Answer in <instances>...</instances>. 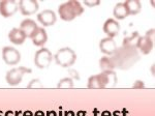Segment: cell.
Wrapping results in <instances>:
<instances>
[{"instance_id":"1","label":"cell","mask_w":155,"mask_h":116,"mask_svg":"<svg viewBox=\"0 0 155 116\" xmlns=\"http://www.w3.org/2000/svg\"><path fill=\"white\" fill-rule=\"evenodd\" d=\"M115 67L121 70H127L132 67L140 59V55L137 49L122 46L120 49H117L111 58Z\"/></svg>"},{"instance_id":"24","label":"cell","mask_w":155,"mask_h":116,"mask_svg":"<svg viewBox=\"0 0 155 116\" xmlns=\"http://www.w3.org/2000/svg\"><path fill=\"white\" fill-rule=\"evenodd\" d=\"M42 87V83L39 79H33L29 82V84L27 85L28 89H32V88H41Z\"/></svg>"},{"instance_id":"27","label":"cell","mask_w":155,"mask_h":116,"mask_svg":"<svg viewBox=\"0 0 155 116\" xmlns=\"http://www.w3.org/2000/svg\"><path fill=\"white\" fill-rule=\"evenodd\" d=\"M84 4L89 7H93V6H96V5H98V4H101V1H98V0H93V1L86 0V1H84Z\"/></svg>"},{"instance_id":"20","label":"cell","mask_w":155,"mask_h":116,"mask_svg":"<svg viewBox=\"0 0 155 116\" xmlns=\"http://www.w3.org/2000/svg\"><path fill=\"white\" fill-rule=\"evenodd\" d=\"M87 87L89 89H102V88H104L99 75L91 76L88 79V82H87Z\"/></svg>"},{"instance_id":"10","label":"cell","mask_w":155,"mask_h":116,"mask_svg":"<svg viewBox=\"0 0 155 116\" xmlns=\"http://www.w3.org/2000/svg\"><path fill=\"white\" fill-rule=\"evenodd\" d=\"M99 49H101V53H104L106 56H109V55H113L116 52L117 45L115 43L114 39L104 37L99 43Z\"/></svg>"},{"instance_id":"4","label":"cell","mask_w":155,"mask_h":116,"mask_svg":"<svg viewBox=\"0 0 155 116\" xmlns=\"http://www.w3.org/2000/svg\"><path fill=\"white\" fill-rule=\"evenodd\" d=\"M52 60H53V55L51 51L47 48H41L35 53L34 56V63L38 69H47L50 67Z\"/></svg>"},{"instance_id":"5","label":"cell","mask_w":155,"mask_h":116,"mask_svg":"<svg viewBox=\"0 0 155 116\" xmlns=\"http://www.w3.org/2000/svg\"><path fill=\"white\" fill-rule=\"evenodd\" d=\"M2 58L6 64L15 65L19 63L21 60V54L17 49L7 46L2 49Z\"/></svg>"},{"instance_id":"21","label":"cell","mask_w":155,"mask_h":116,"mask_svg":"<svg viewBox=\"0 0 155 116\" xmlns=\"http://www.w3.org/2000/svg\"><path fill=\"white\" fill-rule=\"evenodd\" d=\"M99 67H101L102 72H107V70H114V69H115L112 59L107 56H104L101 58V61H99Z\"/></svg>"},{"instance_id":"6","label":"cell","mask_w":155,"mask_h":116,"mask_svg":"<svg viewBox=\"0 0 155 116\" xmlns=\"http://www.w3.org/2000/svg\"><path fill=\"white\" fill-rule=\"evenodd\" d=\"M19 11L24 16H30L38 11V3L35 0H21L19 2Z\"/></svg>"},{"instance_id":"12","label":"cell","mask_w":155,"mask_h":116,"mask_svg":"<svg viewBox=\"0 0 155 116\" xmlns=\"http://www.w3.org/2000/svg\"><path fill=\"white\" fill-rule=\"evenodd\" d=\"M58 14H59V17L61 18V20L66 21V22L72 21V20H74L77 18L68 2H65V3L61 4V5L59 6Z\"/></svg>"},{"instance_id":"2","label":"cell","mask_w":155,"mask_h":116,"mask_svg":"<svg viewBox=\"0 0 155 116\" xmlns=\"http://www.w3.org/2000/svg\"><path fill=\"white\" fill-rule=\"evenodd\" d=\"M55 62L61 67H71L77 60V54L71 48H61L54 56Z\"/></svg>"},{"instance_id":"11","label":"cell","mask_w":155,"mask_h":116,"mask_svg":"<svg viewBox=\"0 0 155 116\" xmlns=\"http://www.w3.org/2000/svg\"><path fill=\"white\" fill-rule=\"evenodd\" d=\"M101 80L104 84V87H115L117 85L118 79H117V75L114 70H107V72H102L99 74Z\"/></svg>"},{"instance_id":"26","label":"cell","mask_w":155,"mask_h":116,"mask_svg":"<svg viewBox=\"0 0 155 116\" xmlns=\"http://www.w3.org/2000/svg\"><path fill=\"white\" fill-rule=\"evenodd\" d=\"M154 32H155L154 29H150L149 31H147L146 34L144 35L145 37H147V39H148L150 42L153 43V44H154Z\"/></svg>"},{"instance_id":"17","label":"cell","mask_w":155,"mask_h":116,"mask_svg":"<svg viewBox=\"0 0 155 116\" xmlns=\"http://www.w3.org/2000/svg\"><path fill=\"white\" fill-rule=\"evenodd\" d=\"M128 15H137L142 11V4L139 0H127L124 2Z\"/></svg>"},{"instance_id":"25","label":"cell","mask_w":155,"mask_h":116,"mask_svg":"<svg viewBox=\"0 0 155 116\" xmlns=\"http://www.w3.org/2000/svg\"><path fill=\"white\" fill-rule=\"evenodd\" d=\"M68 75L71 76V79H72V80H80V76H79V74H78V72L76 70H72V69H69L68 70Z\"/></svg>"},{"instance_id":"13","label":"cell","mask_w":155,"mask_h":116,"mask_svg":"<svg viewBox=\"0 0 155 116\" xmlns=\"http://www.w3.org/2000/svg\"><path fill=\"white\" fill-rule=\"evenodd\" d=\"M37 28H38L37 24L31 19L23 20V21L21 22V25H20V29L24 32V34L26 35V37H31L34 32L36 31Z\"/></svg>"},{"instance_id":"29","label":"cell","mask_w":155,"mask_h":116,"mask_svg":"<svg viewBox=\"0 0 155 116\" xmlns=\"http://www.w3.org/2000/svg\"><path fill=\"white\" fill-rule=\"evenodd\" d=\"M5 116H14V112L12 111H7L5 113Z\"/></svg>"},{"instance_id":"22","label":"cell","mask_w":155,"mask_h":116,"mask_svg":"<svg viewBox=\"0 0 155 116\" xmlns=\"http://www.w3.org/2000/svg\"><path fill=\"white\" fill-rule=\"evenodd\" d=\"M74 80L69 77L61 79L57 84V88H59V89H71V88H74Z\"/></svg>"},{"instance_id":"28","label":"cell","mask_w":155,"mask_h":116,"mask_svg":"<svg viewBox=\"0 0 155 116\" xmlns=\"http://www.w3.org/2000/svg\"><path fill=\"white\" fill-rule=\"evenodd\" d=\"M144 87H145V84L143 81H141V80H137V81L134 82V86H132L134 89H141V88L143 89Z\"/></svg>"},{"instance_id":"16","label":"cell","mask_w":155,"mask_h":116,"mask_svg":"<svg viewBox=\"0 0 155 116\" xmlns=\"http://www.w3.org/2000/svg\"><path fill=\"white\" fill-rule=\"evenodd\" d=\"M154 44L152 42H150L147 37L145 36H141L139 39V43H137V49L140 50V52L144 55H147L149 53H151L152 49H153Z\"/></svg>"},{"instance_id":"8","label":"cell","mask_w":155,"mask_h":116,"mask_svg":"<svg viewBox=\"0 0 155 116\" xmlns=\"http://www.w3.org/2000/svg\"><path fill=\"white\" fill-rule=\"evenodd\" d=\"M37 20L41 22L42 26H53L57 21V16L52 9H45L37 15Z\"/></svg>"},{"instance_id":"9","label":"cell","mask_w":155,"mask_h":116,"mask_svg":"<svg viewBox=\"0 0 155 116\" xmlns=\"http://www.w3.org/2000/svg\"><path fill=\"white\" fill-rule=\"evenodd\" d=\"M120 31V24L118 23L117 20L110 18L107 19L104 24V32L107 35V37L114 39L115 36H117Z\"/></svg>"},{"instance_id":"23","label":"cell","mask_w":155,"mask_h":116,"mask_svg":"<svg viewBox=\"0 0 155 116\" xmlns=\"http://www.w3.org/2000/svg\"><path fill=\"white\" fill-rule=\"evenodd\" d=\"M68 3H69V5L71 6V9H72V11H74V15H76V17L81 16V15L84 12L83 6H82V4L80 3L79 1H74V0H71V1H68Z\"/></svg>"},{"instance_id":"7","label":"cell","mask_w":155,"mask_h":116,"mask_svg":"<svg viewBox=\"0 0 155 116\" xmlns=\"http://www.w3.org/2000/svg\"><path fill=\"white\" fill-rule=\"evenodd\" d=\"M19 11V4L14 0H4L0 4V14L4 18H9Z\"/></svg>"},{"instance_id":"19","label":"cell","mask_w":155,"mask_h":116,"mask_svg":"<svg viewBox=\"0 0 155 116\" xmlns=\"http://www.w3.org/2000/svg\"><path fill=\"white\" fill-rule=\"evenodd\" d=\"M140 37H141V35L139 34V32L137 31L132 32L129 36H126L125 39H123V45H122V46L137 49V43H139Z\"/></svg>"},{"instance_id":"15","label":"cell","mask_w":155,"mask_h":116,"mask_svg":"<svg viewBox=\"0 0 155 116\" xmlns=\"http://www.w3.org/2000/svg\"><path fill=\"white\" fill-rule=\"evenodd\" d=\"M8 39L12 44L15 45H22L26 39V35L20 28H14L8 33Z\"/></svg>"},{"instance_id":"18","label":"cell","mask_w":155,"mask_h":116,"mask_svg":"<svg viewBox=\"0 0 155 116\" xmlns=\"http://www.w3.org/2000/svg\"><path fill=\"white\" fill-rule=\"evenodd\" d=\"M113 15L117 20H124L129 16L123 2H119V3L116 4V6L114 7Z\"/></svg>"},{"instance_id":"14","label":"cell","mask_w":155,"mask_h":116,"mask_svg":"<svg viewBox=\"0 0 155 116\" xmlns=\"http://www.w3.org/2000/svg\"><path fill=\"white\" fill-rule=\"evenodd\" d=\"M30 39H31L32 43H33L35 46L42 47L47 43V41H48V34H47L46 30L44 28L38 27V28L36 29V31L34 32L33 35H32Z\"/></svg>"},{"instance_id":"30","label":"cell","mask_w":155,"mask_h":116,"mask_svg":"<svg viewBox=\"0 0 155 116\" xmlns=\"http://www.w3.org/2000/svg\"><path fill=\"white\" fill-rule=\"evenodd\" d=\"M0 4H1V1H0Z\"/></svg>"},{"instance_id":"3","label":"cell","mask_w":155,"mask_h":116,"mask_svg":"<svg viewBox=\"0 0 155 116\" xmlns=\"http://www.w3.org/2000/svg\"><path fill=\"white\" fill-rule=\"evenodd\" d=\"M30 73H31V70L28 69V67H15V69H12L6 73L5 80L11 86H16V85H19L21 83L25 74H30Z\"/></svg>"}]
</instances>
